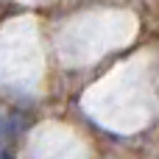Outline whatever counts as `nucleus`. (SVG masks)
<instances>
[{
  "label": "nucleus",
  "mask_w": 159,
  "mask_h": 159,
  "mask_svg": "<svg viewBox=\"0 0 159 159\" xmlns=\"http://www.w3.org/2000/svg\"><path fill=\"white\" fill-rule=\"evenodd\" d=\"M0 159H14V157H11L8 151H3V148H0Z\"/></svg>",
  "instance_id": "obj_1"
}]
</instances>
